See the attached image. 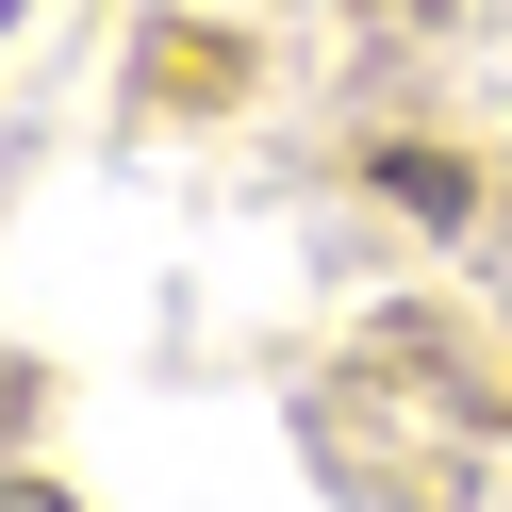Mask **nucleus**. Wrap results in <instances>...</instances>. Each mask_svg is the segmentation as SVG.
<instances>
[{
  "label": "nucleus",
  "mask_w": 512,
  "mask_h": 512,
  "mask_svg": "<svg viewBox=\"0 0 512 512\" xmlns=\"http://www.w3.org/2000/svg\"><path fill=\"white\" fill-rule=\"evenodd\" d=\"M0 512H67V496H50V479H0Z\"/></svg>",
  "instance_id": "1"
},
{
  "label": "nucleus",
  "mask_w": 512,
  "mask_h": 512,
  "mask_svg": "<svg viewBox=\"0 0 512 512\" xmlns=\"http://www.w3.org/2000/svg\"><path fill=\"white\" fill-rule=\"evenodd\" d=\"M0 34H17V0H0Z\"/></svg>",
  "instance_id": "2"
}]
</instances>
